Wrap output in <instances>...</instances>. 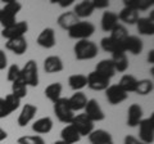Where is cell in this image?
Returning a JSON list of instances; mask_svg holds the SVG:
<instances>
[{
	"label": "cell",
	"mask_w": 154,
	"mask_h": 144,
	"mask_svg": "<svg viewBox=\"0 0 154 144\" xmlns=\"http://www.w3.org/2000/svg\"><path fill=\"white\" fill-rule=\"evenodd\" d=\"M73 53L77 61H89L98 55V45L91 40H80L73 46Z\"/></svg>",
	"instance_id": "obj_1"
},
{
	"label": "cell",
	"mask_w": 154,
	"mask_h": 144,
	"mask_svg": "<svg viewBox=\"0 0 154 144\" xmlns=\"http://www.w3.org/2000/svg\"><path fill=\"white\" fill-rule=\"evenodd\" d=\"M95 32V26L88 21H80L68 30V36L77 41L89 40V37Z\"/></svg>",
	"instance_id": "obj_2"
},
{
	"label": "cell",
	"mask_w": 154,
	"mask_h": 144,
	"mask_svg": "<svg viewBox=\"0 0 154 144\" xmlns=\"http://www.w3.org/2000/svg\"><path fill=\"white\" fill-rule=\"evenodd\" d=\"M21 80L27 86H35L38 85V68L37 63L33 59L26 62V64L21 68Z\"/></svg>",
	"instance_id": "obj_3"
},
{
	"label": "cell",
	"mask_w": 154,
	"mask_h": 144,
	"mask_svg": "<svg viewBox=\"0 0 154 144\" xmlns=\"http://www.w3.org/2000/svg\"><path fill=\"white\" fill-rule=\"evenodd\" d=\"M54 113L60 122L69 125L75 117V112L72 111L68 103V98H60L54 103Z\"/></svg>",
	"instance_id": "obj_4"
},
{
	"label": "cell",
	"mask_w": 154,
	"mask_h": 144,
	"mask_svg": "<svg viewBox=\"0 0 154 144\" xmlns=\"http://www.w3.org/2000/svg\"><path fill=\"white\" fill-rule=\"evenodd\" d=\"M139 140L144 144H153L154 142V113L149 118H143L139 124Z\"/></svg>",
	"instance_id": "obj_5"
},
{
	"label": "cell",
	"mask_w": 154,
	"mask_h": 144,
	"mask_svg": "<svg viewBox=\"0 0 154 144\" xmlns=\"http://www.w3.org/2000/svg\"><path fill=\"white\" fill-rule=\"evenodd\" d=\"M71 125L73 126L79 134L82 136H89L90 133L95 130L94 129V122L91 121V120L86 116L85 113H79V114H75L73 120H72Z\"/></svg>",
	"instance_id": "obj_6"
},
{
	"label": "cell",
	"mask_w": 154,
	"mask_h": 144,
	"mask_svg": "<svg viewBox=\"0 0 154 144\" xmlns=\"http://www.w3.org/2000/svg\"><path fill=\"white\" fill-rule=\"evenodd\" d=\"M27 31H28V23L25 21H21V22H16L14 25L7 28H3L2 36L5 40H11V39H16V37L25 36Z\"/></svg>",
	"instance_id": "obj_7"
},
{
	"label": "cell",
	"mask_w": 154,
	"mask_h": 144,
	"mask_svg": "<svg viewBox=\"0 0 154 144\" xmlns=\"http://www.w3.org/2000/svg\"><path fill=\"white\" fill-rule=\"evenodd\" d=\"M86 79H88V85L91 90H94V92H105V89L108 88L110 85V80L104 77V76L99 75L98 72H90V74L86 76Z\"/></svg>",
	"instance_id": "obj_8"
},
{
	"label": "cell",
	"mask_w": 154,
	"mask_h": 144,
	"mask_svg": "<svg viewBox=\"0 0 154 144\" xmlns=\"http://www.w3.org/2000/svg\"><path fill=\"white\" fill-rule=\"evenodd\" d=\"M105 97H107V100L109 104L117 105L125 102L128 98V94L126 92H123L117 84H114V85H109L105 89Z\"/></svg>",
	"instance_id": "obj_9"
},
{
	"label": "cell",
	"mask_w": 154,
	"mask_h": 144,
	"mask_svg": "<svg viewBox=\"0 0 154 144\" xmlns=\"http://www.w3.org/2000/svg\"><path fill=\"white\" fill-rule=\"evenodd\" d=\"M85 114L88 116L93 122H96V121H103L105 118V114H104V111L100 107V104L98 103L96 99H89L88 103L85 105Z\"/></svg>",
	"instance_id": "obj_10"
},
{
	"label": "cell",
	"mask_w": 154,
	"mask_h": 144,
	"mask_svg": "<svg viewBox=\"0 0 154 144\" xmlns=\"http://www.w3.org/2000/svg\"><path fill=\"white\" fill-rule=\"evenodd\" d=\"M36 42L41 48H45V49H51L54 48L57 44V39H55V31L53 30L51 27H46L44 28L40 35L37 36Z\"/></svg>",
	"instance_id": "obj_11"
},
{
	"label": "cell",
	"mask_w": 154,
	"mask_h": 144,
	"mask_svg": "<svg viewBox=\"0 0 154 144\" xmlns=\"http://www.w3.org/2000/svg\"><path fill=\"white\" fill-rule=\"evenodd\" d=\"M143 49H144V44H143V40L139 36L128 35L123 42V52L125 53H131L134 55H137L143 52Z\"/></svg>",
	"instance_id": "obj_12"
},
{
	"label": "cell",
	"mask_w": 154,
	"mask_h": 144,
	"mask_svg": "<svg viewBox=\"0 0 154 144\" xmlns=\"http://www.w3.org/2000/svg\"><path fill=\"white\" fill-rule=\"evenodd\" d=\"M36 113H37V107L36 105H33L31 103L25 104L23 105V108H22V111H21V113H19V116H18V120H17L18 126L25 127L26 125H28L32 121Z\"/></svg>",
	"instance_id": "obj_13"
},
{
	"label": "cell",
	"mask_w": 154,
	"mask_h": 144,
	"mask_svg": "<svg viewBox=\"0 0 154 144\" xmlns=\"http://www.w3.org/2000/svg\"><path fill=\"white\" fill-rule=\"evenodd\" d=\"M5 48H7L9 52L14 53V54L22 55V54H25V53H26L27 48H28V44H27L26 37L22 36V37H16V39L7 40Z\"/></svg>",
	"instance_id": "obj_14"
},
{
	"label": "cell",
	"mask_w": 154,
	"mask_h": 144,
	"mask_svg": "<svg viewBox=\"0 0 154 144\" xmlns=\"http://www.w3.org/2000/svg\"><path fill=\"white\" fill-rule=\"evenodd\" d=\"M143 108L139 105L137 103H134L128 107L127 109V126L130 127H135L139 126V124L143 120Z\"/></svg>",
	"instance_id": "obj_15"
},
{
	"label": "cell",
	"mask_w": 154,
	"mask_h": 144,
	"mask_svg": "<svg viewBox=\"0 0 154 144\" xmlns=\"http://www.w3.org/2000/svg\"><path fill=\"white\" fill-rule=\"evenodd\" d=\"M88 138L90 144H113L112 135L107 130H103V129L93 130Z\"/></svg>",
	"instance_id": "obj_16"
},
{
	"label": "cell",
	"mask_w": 154,
	"mask_h": 144,
	"mask_svg": "<svg viewBox=\"0 0 154 144\" xmlns=\"http://www.w3.org/2000/svg\"><path fill=\"white\" fill-rule=\"evenodd\" d=\"M94 5L91 0H84V2L77 3L75 8H73V13L76 14V17L79 20H82V18H88L91 14L94 13Z\"/></svg>",
	"instance_id": "obj_17"
},
{
	"label": "cell",
	"mask_w": 154,
	"mask_h": 144,
	"mask_svg": "<svg viewBox=\"0 0 154 144\" xmlns=\"http://www.w3.org/2000/svg\"><path fill=\"white\" fill-rule=\"evenodd\" d=\"M110 61L113 62V66H114V70L116 72H126L128 66H130V62H128V57L125 52H117V53H113L112 54V58Z\"/></svg>",
	"instance_id": "obj_18"
},
{
	"label": "cell",
	"mask_w": 154,
	"mask_h": 144,
	"mask_svg": "<svg viewBox=\"0 0 154 144\" xmlns=\"http://www.w3.org/2000/svg\"><path fill=\"white\" fill-rule=\"evenodd\" d=\"M63 61L58 55H50L44 61V71L46 74H58L63 71Z\"/></svg>",
	"instance_id": "obj_19"
},
{
	"label": "cell",
	"mask_w": 154,
	"mask_h": 144,
	"mask_svg": "<svg viewBox=\"0 0 154 144\" xmlns=\"http://www.w3.org/2000/svg\"><path fill=\"white\" fill-rule=\"evenodd\" d=\"M60 138H62L60 140L67 143V144H76V143H79L81 140V135L71 124L62 129Z\"/></svg>",
	"instance_id": "obj_20"
},
{
	"label": "cell",
	"mask_w": 154,
	"mask_h": 144,
	"mask_svg": "<svg viewBox=\"0 0 154 144\" xmlns=\"http://www.w3.org/2000/svg\"><path fill=\"white\" fill-rule=\"evenodd\" d=\"M77 22H80V20L76 17V14L73 12H64L62 13L59 17H58L57 20V23L58 26L60 28H63V30L68 31L69 28H72Z\"/></svg>",
	"instance_id": "obj_21"
},
{
	"label": "cell",
	"mask_w": 154,
	"mask_h": 144,
	"mask_svg": "<svg viewBox=\"0 0 154 144\" xmlns=\"http://www.w3.org/2000/svg\"><path fill=\"white\" fill-rule=\"evenodd\" d=\"M100 25H102V30L105 32H110L113 28L118 25V16L117 13L107 11L103 13L102 16V21H100Z\"/></svg>",
	"instance_id": "obj_22"
},
{
	"label": "cell",
	"mask_w": 154,
	"mask_h": 144,
	"mask_svg": "<svg viewBox=\"0 0 154 144\" xmlns=\"http://www.w3.org/2000/svg\"><path fill=\"white\" fill-rule=\"evenodd\" d=\"M95 72H98L99 75H102V76H104V77L110 80L116 75L113 62L110 59H102L98 64L95 66Z\"/></svg>",
	"instance_id": "obj_23"
},
{
	"label": "cell",
	"mask_w": 154,
	"mask_h": 144,
	"mask_svg": "<svg viewBox=\"0 0 154 144\" xmlns=\"http://www.w3.org/2000/svg\"><path fill=\"white\" fill-rule=\"evenodd\" d=\"M117 16H118V21L126 23V25H136V22L139 20V12L126 7H123L122 11Z\"/></svg>",
	"instance_id": "obj_24"
},
{
	"label": "cell",
	"mask_w": 154,
	"mask_h": 144,
	"mask_svg": "<svg viewBox=\"0 0 154 144\" xmlns=\"http://www.w3.org/2000/svg\"><path fill=\"white\" fill-rule=\"evenodd\" d=\"M88 100H89L88 97L82 92H76L71 98H68V103L71 105L72 111L77 112V111H82L86 103H88Z\"/></svg>",
	"instance_id": "obj_25"
},
{
	"label": "cell",
	"mask_w": 154,
	"mask_h": 144,
	"mask_svg": "<svg viewBox=\"0 0 154 144\" xmlns=\"http://www.w3.org/2000/svg\"><path fill=\"white\" fill-rule=\"evenodd\" d=\"M53 129V120L50 117H41L32 124V130L36 134H48Z\"/></svg>",
	"instance_id": "obj_26"
},
{
	"label": "cell",
	"mask_w": 154,
	"mask_h": 144,
	"mask_svg": "<svg viewBox=\"0 0 154 144\" xmlns=\"http://www.w3.org/2000/svg\"><path fill=\"white\" fill-rule=\"evenodd\" d=\"M136 28L140 35H146V36L154 35V22L149 20L148 17H139L136 22Z\"/></svg>",
	"instance_id": "obj_27"
},
{
	"label": "cell",
	"mask_w": 154,
	"mask_h": 144,
	"mask_svg": "<svg viewBox=\"0 0 154 144\" xmlns=\"http://www.w3.org/2000/svg\"><path fill=\"white\" fill-rule=\"evenodd\" d=\"M62 90H63V86L60 83H53L50 85H48L45 88V97L50 100V102L55 103L58 99L62 98Z\"/></svg>",
	"instance_id": "obj_28"
},
{
	"label": "cell",
	"mask_w": 154,
	"mask_h": 144,
	"mask_svg": "<svg viewBox=\"0 0 154 144\" xmlns=\"http://www.w3.org/2000/svg\"><path fill=\"white\" fill-rule=\"evenodd\" d=\"M68 85L72 90L75 92H81L86 85H88V79H86V75L82 74H75L71 75L68 77Z\"/></svg>",
	"instance_id": "obj_29"
},
{
	"label": "cell",
	"mask_w": 154,
	"mask_h": 144,
	"mask_svg": "<svg viewBox=\"0 0 154 144\" xmlns=\"http://www.w3.org/2000/svg\"><path fill=\"white\" fill-rule=\"evenodd\" d=\"M117 85L123 90V92H126L127 94L128 93H135V89H136V85H137V80H136L135 76L126 74L121 77V80H119V83Z\"/></svg>",
	"instance_id": "obj_30"
},
{
	"label": "cell",
	"mask_w": 154,
	"mask_h": 144,
	"mask_svg": "<svg viewBox=\"0 0 154 144\" xmlns=\"http://www.w3.org/2000/svg\"><path fill=\"white\" fill-rule=\"evenodd\" d=\"M100 46L104 52H108V53H117V52H123V45L116 42L113 39H110L109 36H105L100 40Z\"/></svg>",
	"instance_id": "obj_31"
},
{
	"label": "cell",
	"mask_w": 154,
	"mask_h": 144,
	"mask_svg": "<svg viewBox=\"0 0 154 144\" xmlns=\"http://www.w3.org/2000/svg\"><path fill=\"white\" fill-rule=\"evenodd\" d=\"M127 36H128V32L126 30V27L123 25H119V23L110 31V35H109L110 39H113L116 42H118V44H121V45H123V42Z\"/></svg>",
	"instance_id": "obj_32"
},
{
	"label": "cell",
	"mask_w": 154,
	"mask_h": 144,
	"mask_svg": "<svg viewBox=\"0 0 154 144\" xmlns=\"http://www.w3.org/2000/svg\"><path fill=\"white\" fill-rule=\"evenodd\" d=\"M153 92V81L149 79L137 80V85L135 89V93L139 95H148Z\"/></svg>",
	"instance_id": "obj_33"
},
{
	"label": "cell",
	"mask_w": 154,
	"mask_h": 144,
	"mask_svg": "<svg viewBox=\"0 0 154 144\" xmlns=\"http://www.w3.org/2000/svg\"><path fill=\"white\" fill-rule=\"evenodd\" d=\"M27 88L28 86L22 80L14 81V83H12V94L19 99H23L27 95Z\"/></svg>",
	"instance_id": "obj_34"
},
{
	"label": "cell",
	"mask_w": 154,
	"mask_h": 144,
	"mask_svg": "<svg viewBox=\"0 0 154 144\" xmlns=\"http://www.w3.org/2000/svg\"><path fill=\"white\" fill-rule=\"evenodd\" d=\"M17 21H16V16H13L12 13L7 12L5 9L0 8V25L3 26V28H7L9 26L14 25Z\"/></svg>",
	"instance_id": "obj_35"
},
{
	"label": "cell",
	"mask_w": 154,
	"mask_h": 144,
	"mask_svg": "<svg viewBox=\"0 0 154 144\" xmlns=\"http://www.w3.org/2000/svg\"><path fill=\"white\" fill-rule=\"evenodd\" d=\"M3 2H4L3 9H5L7 12L12 13L13 16L17 17V14L21 12V9H22V4L17 2V0H3Z\"/></svg>",
	"instance_id": "obj_36"
},
{
	"label": "cell",
	"mask_w": 154,
	"mask_h": 144,
	"mask_svg": "<svg viewBox=\"0 0 154 144\" xmlns=\"http://www.w3.org/2000/svg\"><path fill=\"white\" fill-rule=\"evenodd\" d=\"M18 144H45V140L40 135H23L17 139Z\"/></svg>",
	"instance_id": "obj_37"
},
{
	"label": "cell",
	"mask_w": 154,
	"mask_h": 144,
	"mask_svg": "<svg viewBox=\"0 0 154 144\" xmlns=\"http://www.w3.org/2000/svg\"><path fill=\"white\" fill-rule=\"evenodd\" d=\"M7 77H8V81H11V83L21 80V67H19L18 64H12L8 68Z\"/></svg>",
	"instance_id": "obj_38"
},
{
	"label": "cell",
	"mask_w": 154,
	"mask_h": 144,
	"mask_svg": "<svg viewBox=\"0 0 154 144\" xmlns=\"http://www.w3.org/2000/svg\"><path fill=\"white\" fill-rule=\"evenodd\" d=\"M4 100H5V103H7L11 113H13L16 109H18L19 108V104H21V99L17 98L16 95H13V94H8L7 97L4 98Z\"/></svg>",
	"instance_id": "obj_39"
},
{
	"label": "cell",
	"mask_w": 154,
	"mask_h": 144,
	"mask_svg": "<svg viewBox=\"0 0 154 144\" xmlns=\"http://www.w3.org/2000/svg\"><path fill=\"white\" fill-rule=\"evenodd\" d=\"M9 114H11V111H9L5 100H4V98H0V120L8 117Z\"/></svg>",
	"instance_id": "obj_40"
},
{
	"label": "cell",
	"mask_w": 154,
	"mask_h": 144,
	"mask_svg": "<svg viewBox=\"0 0 154 144\" xmlns=\"http://www.w3.org/2000/svg\"><path fill=\"white\" fill-rule=\"evenodd\" d=\"M153 7L152 0H137V12L139 11H148L149 8Z\"/></svg>",
	"instance_id": "obj_41"
},
{
	"label": "cell",
	"mask_w": 154,
	"mask_h": 144,
	"mask_svg": "<svg viewBox=\"0 0 154 144\" xmlns=\"http://www.w3.org/2000/svg\"><path fill=\"white\" fill-rule=\"evenodd\" d=\"M93 2L94 9H107L109 7L108 0H91Z\"/></svg>",
	"instance_id": "obj_42"
},
{
	"label": "cell",
	"mask_w": 154,
	"mask_h": 144,
	"mask_svg": "<svg viewBox=\"0 0 154 144\" xmlns=\"http://www.w3.org/2000/svg\"><path fill=\"white\" fill-rule=\"evenodd\" d=\"M8 66V58H7V54L3 49H0V71L5 70V67Z\"/></svg>",
	"instance_id": "obj_43"
},
{
	"label": "cell",
	"mask_w": 154,
	"mask_h": 144,
	"mask_svg": "<svg viewBox=\"0 0 154 144\" xmlns=\"http://www.w3.org/2000/svg\"><path fill=\"white\" fill-rule=\"evenodd\" d=\"M123 144H144V143L140 142L136 136H134V135H126L125 136Z\"/></svg>",
	"instance_id": "obj_44"
},
{
	"label": "cell",
	"mask_w": 154,
	"mask_h": 144,
	"mask_svg": "<svg viewBox=\"0 0 154 144\" xmlns=\"http://www.w3.org/2000/svg\"><path fill=\"white\" fill-rule=\"evenodd\" d=\"M75 0H51V3H58V5L62 8H67L73 4Z\"/></svg>",
	"instance_id": "obj_45"
},
{
	"label": "cell",
	"mask_w": 154,
	"mask_h": 144,
	"mask_svg": "<svg viewBox=\"0 0 154 144\" xmlns=\"http://www.w3.org/2000/svg\"><path fill=\"white\" fill-rule=\"evenodd\" d=\"M8 138V133L4 130V129L0 127V142H3V140H5V139Z\"/></svg>",
	"instance_id": "obj_46"
},
{
	"label": "cell",
	"mask_w": 154,
	"mask_h": 144,
	"mask_svg": "<svg viewBox=\"0 0 154 144\" xmlns=\"http://www.w3.org/2000/svg\"><path fill=\"white\" fill-rule=\"evenodd\" d=\"M148 62L149 63H154V50L150 49V52H149V54H148Z\"/></svg>",
	"instance_id": "obj_47"
},
{
	"label": "cell",
	"mask_w": 154,
	"mask_h": 144,
	"mask_svg": "<svg viewBox=\"0 0 154 144\" xmlns=\"http://www.w3.org/2000/svg\"><path fill=\"white\" fill-rule=\"evenodd\" d=\"M54 144H67V143H64V142H62V140H57Z\"/></svg>",
	"instance_id": "obj_48"
}]
</instances>
